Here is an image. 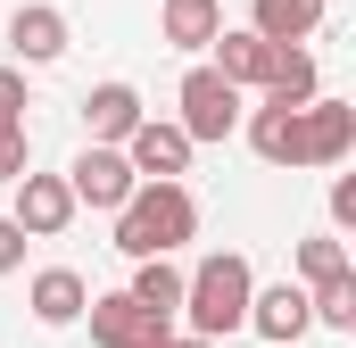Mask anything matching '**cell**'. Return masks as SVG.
Masks as SVG:
<instances>
[{"label":"cell","mask_w":356,"mask_h":348,"mask_svg":"<svg viewBox=\"0 0 356 348\" xmlns=\"http://www.w3.org/2000/svg\"><path fill=\"white\" fill-rule=\"evenodd\" d=\"M249 290H257V265L241 249H216V258H199L182 274V324L199 340H232L249 324Z\"/></svg>","instance_id":"obj_1"},{"label":"cell","mask_w":356,"mask_h":348,"mask_svg":"<svg viewBox=\"0 0 356 348\" xmlns=\"http://www.w3.org/2000/svg\"><path fill=\"white\" fill-rule=\"evenodd\" d=\"M199 232V199L182 191V182H133V199L116 207V249L124 258H175L182 241Z\"/></svg>","instance_id":"obj_2"},{"label":"cell","mask_w":356,"mask_h":348,"mask_svg":"<svg viewBox=\"0 0 356 348\" xmlns=\"http://www.w3.org/2000/svg\"><path fill=\"white\" fill-rule=\"evenodd\" d=\"M175 125L191 133V141H232L241 133V84H224L216 67H191L182 75V91H175Z\"/></svg>","instance_id":"obj_3"},{"label":"cell","mask_w":356,"mask_h":348,"mask_svg":"<svg viewBox=\"0 0 356 348\" xmlns=\"http://www.w3.org/2000/svg\"><path fill=\"white\" fill-rule=\"evenodd\" d=\"M133 158H124V141H83L75 150V166H67V191H75V207H99V216H116L124 199H133Z\"/></svg>","instance_id":"obj_4"},{"label":"cell","mask_w":356,"mask_h":348,"mask_svg":"<svg viewBox=\"0 0 356 348\" xmlns=\"http://www.w3.org/2000/svg\"><path fill=\"white\" fill-rule=\"evenodd\" d=\"M348 150H356V108L348 100H332V91L298 100V166H340Z\"/></svg>","instance_id":"obj_5"},{"label":"cell","mask_w":356,"mask_h":348,"mask_svg":"<svg viewBox=\"0 0 356 348\" xmlns=\"http://www.w3.org/2000/svg\"><path fill=\"white\" fill-rule=\"evenodd\" d=\"M83 324H91V340L99 348H158L175 324H158L133 290H108V299H83Z\"/></svg>","instance_id":"obj_6"},{"label":"cell","mask_w":356,"mask_h":348,"mask_svg":"<svg viewBox=\"0 0 356 348\" xmlns=\"http://www.w3.org/2000/svg\"><path fill=\"white\" fill-rule=\"evenodd\" d=\"M17 224H25V241H58L83 207H75V191H67V174H17V207H8Z\"/></svg>","instance_id":"obj_7"},{"label":"cell","mask_w":356,"mask_h":348,"mask_svg":"<svg viewBox=\"0 0 356 348\" xmlns=\"http://www.w3.org/2000/svg\"><path fill=\"white\" fill-rule=\"evenodd\" d=\"M191 133H182L175 116H141L133 133H124V158H133V174H149V182H182L191 174Z\"/></svg>","instance_id":"obj_8"},{"label":"cell","mask_w":356,"mask_h":348,"mask_svg":"<svg viewBox=\"0 0 356 348\" xmlns=\"http://www.w3.org/2000/svg\"><path fill=\"white\" fill-rule=\"evenodd\" d=\"M67 42H75V25L58 17V0H25V8L8 17V50H17V67H58Z\"/></svg>","instance_id":"obj_9"},{"label":"cell","mask_w":356,"mask_h":348,"mask_svg":"<svg viewBox=\"0 0 356 348\" xmlns=\"http://www.w3.org/2000/svg\"><path fill=\"white\" fill-rule=\"evenodd\" d=\"M207 50H216L207 67H216L224 84H241V91H266V84H273V58H282V42L249 33V25H224V33H216Z\"/></svg>","instance_id":"obj_10"},{"label":"cell","mask_w":356,"mask_h":348,"mask_svg":"<svg viewBox=\"0 0 356 348\" xmlns=\"http://www.w3.org/2000/svg\"><path fill=\"white\" fill-rule=\"evenodd\" d=\"M307 282H266V290H249V332L266 348H282V340H307Z\"/></svg>","instance_id":"obj_11"},{"label":"cell","mask_w":356,"mask_h":348,"mask_svg":"<svg viewBox=\"0 0 356 348\" xmlns=\"http://www.w3.org/2000/svg\"><path fill=\"white\" fill-rule=\"evenodd\" d=\"M83 299H91V282L75 274V265H42V274H33V290H25V307H33V324H50V332H67V324H83Z\"/></svg>","instance_id":"obj_12"},{"label":"cell","mask_w":356,"mask_h":348,"mask_svg":"<svg viewBox=\"0 0 356 348\" xmlns=\"http://www.w3.org/2000/svg\"><path fill=\"white\" fill-rule=\"evenodd\" d=\"M216 33H224V0H158V42L166 50L199 58Z\"/></svg>","instance_id":"obj_13"},{"label":"cell","mask_w":356,"mask_h":348,"mask_svg":"<svg viewBox=\"0 0 356 348\" xmlns=\"http://www.w3.org/2000/svg\"><path fill=\"white\" fill-rule=\"evenodd\" d=\"M141 116H149V108H141V91L124 84V75H116V84H91V91H83V133H91V141H124Z\"/></svg>","instance_id":"obj_14"},{"label":"cell","mask_w":356,"mask_h":348,"mask_svg":"<svg viewBox=\"0 0 356 348\" xmlns=\"http://www.w3.org/2000/svg\"><path fill=\"white\" fill-rule=\"evenodd\" d=\"M249 150H257L266 166H298V108H290V100L249 108Z\"/></svg>","instance_id":"obj_15"},{"label":"cell","mask_w":356,"mask_h":348,"mask_svg":"<svg viewBox=\"0 0 356 348\" xmlns=\"http://www.w3.org/2000/svg\"><path fill=\"white\" fill-rule=\"evenodd\" d=\"M323 8H332V0H249V33H266V42H307V33L323 25Z\"/></svg>","instance_id":"obj_16"},{"label":"cell","mask_w":356,"mask_h":348,"mask_svg":"<svg viewBox=\"0 0 356 348\" xmlns=\"http://www.w3.org/2000/svg\"><path fill=\"white\" fill-rule=\"evenodd\" d=\"M124 290H133L158 324H175V315H182V265H175V258H133V282H124Z\"/></svg>","instance_id":"obj_17"},{"label":"cell","mask_w":356,"mask_h":348,"mask_svg":"<svg viewBox=\"0 0 356 348\" xmlns=\"http://www.w3.org/2000/svg\"><path fill=\"white\" fill-rule=\"evenodd\" d=\"M307 315H315V324H332V332H356V265L307 290Z\"/></svg>","instance_id":"obj_18"},{"label":"cell","mask_w":356,"mask_h":348,"mask_svg":"<svg viewBox=\"0 0 356 348\" xmlns=\"http://www.w3.org/2000/svg\"><path fill=\"white\" fill-rule=\"evenodd\" d=\"M315 91H323L315 58H307L298 42H282V58H273V84H266V100H290V108H298V100H315Z\"/></svg>","instance_id":"obj_19"},{"label":"cell","mask_w":356,"mask_h":348,"mask_svg":"<svg viewBox=\"0 0 356 348\" xmlns=\"http://www.w3.org/2000/svg\"><path fill=\"white\" fill-rule=\"evenodd\" d=\"M332 274H348V249H340L332 232L298 241V282H307V290H315V282H332Z\"/></svg>","instance_id":"obj_20"},{"label":"cell","mask_w":356,"mask_h":348,"mask_svg":"<svg viewBox=\"0 0 356 348\" xmlns=\"http://www.w3.org/2000/svg\"><path fill=\"white\" fill-rule=\"evenodd\" d=\"M25 166H33V133H25V116H17V125H0V182H17Z\"/></svg>","instance_id":"obj_21"},{"label":"cell","mask_w":356,"mask_h":348,"mask_svg":"<svg viewBox=\"0 0 356 348\" xmlns=\"http://www.w3.org/2000/svg\"><path fill=\"white\" fill-rule=\"evenodd\" d=\"M25 108H33V100H25V67L8 58V67H0V125H17Z\"/></svg>","instance_id":"obj_22"},{"label":"cell","mask_w":356,"mask_h":348,"mask_svg":"<svg viewBox=\"0 0 356 348\" xmlns=\"http://www.w3.org/2000/svg\"><path fill=\"white\" fill-rule=\"evenodd\" d=\"M332 224L356 232V174H332Z\"/></svg>","instance_id":"obj_23"},{"label":"cell","mask_w":356,"mask_h":348,"mask_svg":"<svg viewBox=\"0 0 356 348\" xmlns=\"http://www.w3.org/2000/svg\"><path fill=\"white\" fill-rule=\"evenodd\" d=\"M17 265H25V224L0 216V274H17Z\"/></svg>","instance_id":"obj_24"},{"label":"cell","mask_w":356,"mask_h":348,"mask_svg":"<svg viewBox=\"0 0 356 348\" xmlns=\"http://www.w3.org/2000/svg\"><path fill=\"white\" fill-rule=\"evenodd\" d=\"M158 348H216V340H199V332H166Z\"/></svg>","instance_id":"obj_25"},{"label":"cell","mask_w":356,"mask_h":348,"mask_svg":"<svg viewBox=\"0 0 356 348\" xmlns=\"http://www.w3.org/2000/svg\"><path fill=\"white\" fill-rule=\"evenodd\" d=\"M282 348H298V340H282Z\"/></svg>","instance_id":"obj_26"}]
</instances>
